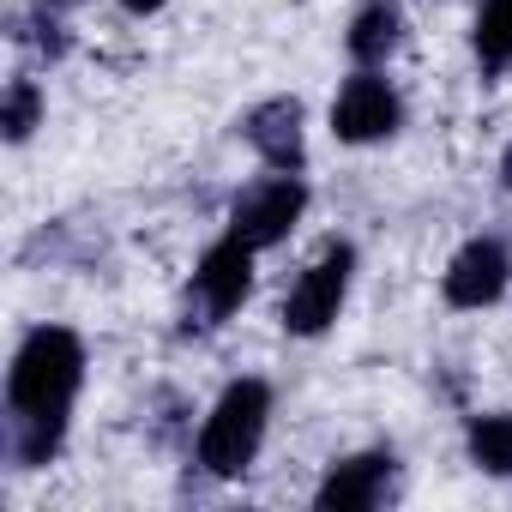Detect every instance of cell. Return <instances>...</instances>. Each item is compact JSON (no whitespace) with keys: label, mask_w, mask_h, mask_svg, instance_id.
<instances>
[{"label":"cell","mask_w":512,"mask_h":512,"mask_svg":"<svg viewBox=\"0 0 512 512\" xmlns=\"http://www.w3.org/2000/svg\"><path fill=\"white\" fill-rule=\"evenodd\" d=\"M404 37H410V19L398 0H362L344 25V55H350V67H392Z\"/></svg>","instance_id":"cell-10"},{"label":"cell","mask_w":512,"mask_h":512,"mask_svg":"<svg viewBox=\"0 0 512 512\" xmlns=\"http://www.w3.org/2000/svg\"><path fill=\"white\" fill-rule=\"evenodd\" d=\"M253 266H260V247H247L241 235L223 229L193 260V278L181 284V332L205 338V332L229 326L247 308V296H253V278H260Z\"/></svg>","instance_id":"cell-4"},{"label":"cell","mask_w":512,"mask_h":512,"mask_svg":"<svg viewBox=\"0 0 512 512\" xmlns=\"http://www.w3.org/2000/svg\"><path fill=\"white\" fill-rule=\"evenodd\" d=\"M500 187H506V193H512V145H506V151H500Z\"/></svg>","instance_id":"cell-16"},{"label":"cell","mask_w":512,"mask_h":512,"mask_svg":"<svg viewBox=\"0 0 512 512\" xmlns=\"http://www.w3.org/2000/svg\"><path fill=\"white\" fill-rule=\"evenodd\" d=\"M404 91L386 79V67H350L332 91V109H326V127L338 145L350 151H368V145H386L404 133Z\"/></svg>","instance_id":"cell-5"},{"label":"cell","mask_w":512,"mask_h":512,"mask_svg":"<svg viewBox=\"0 0 512 512\" xmlns=\"http://www.w3.org/2000/svg\"><path fill=\"white\" fill-rule=\"evenodd\" d=\"M272 416H278L272 380H260V374L229 380V386L205 404L199 434H193V464H199V476H211V482H241L253 464H260L266 440H272Z\"/></svg>","instance_id":"cell-2"},{"label":"cell","mask_w":512,"mask_h":512,"mask_svg":"<svg viewBox=\"0 0 512 512\" xmlns=\"http://www.w3.org/2000/svg\"><path fill=\"white\" fill-rule=\"evenodd\" d=\"M13 43H31V49H37V55H49V61H61V55L73 49V37H67V25L55 19V7H49V0H37V7L19 19Z\"/></svg>","instance_id":"cell-14"},{"label":"cell","mask_w":512,"mask_h":512,"mask_svg":"<svg viewBox=\"0 0 512 512\" xmlns=\"http://www.w3.org/2000/svg\"><path fill=\"white\" fill-rule=\"evenodd\" d=\"M85 368H91V350L73 326L43 320L13 344V362H7V464L13 470H49L67 452Z\"/></svg>","instance_id":"cell-1"},{"label":"cell","mask_w":512,"mask_h":512,"mask_svg":"<svg viewBox=\"0 0 512 512\" xmlns=\"http://www.w3.org/2000/svg\"><path fill=\"white\" fill-rule=\"evenodd\" d=\"M235 139L260 157V169L308 175V103L296 91H272L235 115Z\"/></svg>","instance_id":"cell-8"},{"label":"cell","mask_w":512,"mask_h":512,"mask_svg":"<svg viewBox=\"0 0 512 512\" xmlns=\"http://www.w3.org/2000/svg\"><path fill=\"white\" fill-rule=\"evenodd\" d=\"M404 488V464L392 446H362L326 464V476L314 482V512H380L386 500H398Z\"/></svg>","instance_id":"cell-9"},{"label":"cell","mask_w":512,"mask_h":512,"mask_svg":"<svg viewBox=\"0 0 512 512\" xmlns=\"http://www.w3.org/2000/svg\"><path fill=\"white\" fill-rule=\"evenodd\" d=\"M506 296H512V241L494 229L458 241V253L440 272V302L452 314H482V308H500Z\"/></svg>","instance_id":"cell-7"},{"label":"cell","mask_w":512,"mask_h":512,"mask_svg":"<svg viewBox=\"0 0 512 512\" xmlns=\"http://www.w3.org/2000/svg\"><path fill=\"white\" fill-rule=\"evenodd\" d=\"M49 121V91L37 73H13L7 91H0V139H7L13 151L37 139V127Z\"/></svg>","instance_id":"cell-11"},{"label":"cell","mask_w":512,"mask_h":512,"mask_svg":"<svg viewBox=\"0 0 512 512\" xmlns=\"http://www.w3.org/2000/svg\"><path fill=\"white\" fill-rule=\"evenodd\" d=\"M308 205H314V187H308V175L266 169L260 181H247V187L229 199V217H223V229H229V235H241L247 247L272 253V247H284V241L302 229Z\"/></svg>","instance_id":"cell-6"},{"label":"cell","mask_w":512,"mask_h":512,"mask_svg":"<svg viewBox=\"0 0 512 512\" xmlns=\"http://www.w3.org/2000/svg\"><path fill=\"white\" fill-rule=\"evenodd\" d=\"M115 7L127 13V19H151V13H163L169 0H115Z\"/></svg>","instance_id":"cell-15"},{"label":"cell","mask_w":512,"mask_h":512,"mask_svg":"<svg viewBox=\"0 0 512 512\" xmlns=\"http://www.w3.org/2000/svg\"><path fill=\"white\" fill-rule=\"evenodd\" d=\"M464 458L494 476V482H512V410H482L464 422Z\"/></svg>","instance_id":"cell-12"},{"label":"cell","mask_w":512,"mask_h":512,"mask_svg":"<svg viewBox=\"0 0 512 512\" xmlns=\"http://www.w3.org/2000/svg\"><path fill=\"white\" fill-rule=\"evenodd\" d=\"M470 55H476V67H482V79H500V73L512 67V0H476Z\"/></svg>","instance_id":"cell-13"},{"label":"cell","mask_w":512,"mask_h":512,"mask_svg":"<svg viewBox=\"0 0 512 512\" xmlns=\"http://www.w3.org/2000/svg\"><path fill=\"white\" fill-rule=\"evenodd\" d=\"M49 7H85V0H49Z\"/></svg>","instance_id":"cell-17"},{"label":"cell","mask_w":512,"mask_h":512,"mask_svg":"<svg viewBox=\"0 0 512 512\" xmlns=\"http://www.w3.org/2000/svg\"><path fill=\"white\" fill-rule=\"evenodd\" d=\"M356 266H362L356 241H350V235H326L320 253L296 272V284H290L284 302H278V332H284V338H302V344L326 338V332L344 320V308H350Z\"/></svg>","instance_id":"cell-3"}]
</instances>
